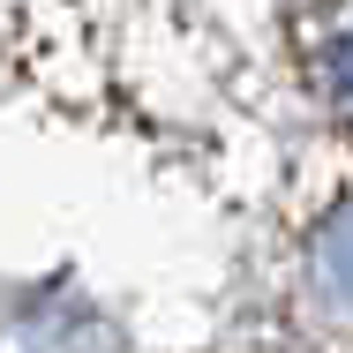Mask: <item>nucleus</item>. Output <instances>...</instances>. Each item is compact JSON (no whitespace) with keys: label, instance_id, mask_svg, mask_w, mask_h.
<instances>
[{"label":"nucleus","instance_id":"nucleus-1","mask_svg":"<svg viewBox=\"0 0 353 353\" xmlns=\"http://www.w3.org/2000/svg\"><path fill=\"white\" fill-rule=\"evenodd\" d=\"M308 285H316V301L323 308H339L353 316V203L323 233H316V256H308Z\"/></svg>","mask_w":353,"mask_h":353},{"label":"nucleus","instance_id":"nucleus-2","mask_svg":"<svg viewBox=\"0 0 353 353\" xmlns=\"http://www.w3.org/2000/svg\"><path fill=\"white\" fill-rule=\"evenodd\" d=\"M331 98H339V113H353V30L331 46Z\"/></svg>","mask_w":353,"mask_h":353}]
</instances>
